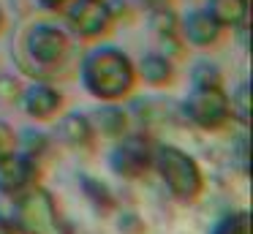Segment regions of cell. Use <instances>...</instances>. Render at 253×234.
Masks as SVG:
<instances>
[{"label":"cell","instance_id":"obj_24","mask_svg":"<svg viewBox=\"0 0 253 234\" xmlns=\"http://www.w3.org/2000/svg\"><path fill=\"white\" fill-rule=\"evenodd\" d=\"M33 3L39 5L41 11H46V14H63L74 0H33Z\"/></svg>","mask_w":253,"mask_h":234},{"label":"cell","instance_id":"obj_14","mask_svg":"<svg viewBox=\"0 0 253 234\" xmlns=\"http://www.w3.org/2000/svg\"><path fill=\"white\" fill-rule=\"evenodd\" d=\"M204 8L223 30H234L248 22V0H204Z\"/></svg>","mask_w":253,"mask_h":234},{"label":"cell","instance_id":"obj_2","mask_svg":"<svg viewBox=\"0 0 253 234\" xmlns=\"http://www.w3.org/2000/svg\"><path fill=\"white\" fill-rule=\"evenodd\" d=\"M150 169L161 177L164 188L177 201H196L204 190V172L199 161L188 150L177 144H153V161Z\"/></svg>","mask_w":253,"mask_h":234},{"label":"cell","instance_id":"obj_27","mask_svg":"<svg viewBox=\"0 0 253 234\" xmlns=\"http://www.w3.org/2000/svg\"><path fill=\"white\" fill-rule=\"evenodd\" d=\"M3 30H6V11L0 5V36H3Z\"/></svg>","mask_w":253,"mask_h":234},{"label":"cell","instance_id":"obj_19","mask_svg":"<svg viewBox=\"0 0 253 234\" xmlns=\"http://www.w3.org/2000/svg\"><path fill=\"white\" fill-rule=\"evenodd\" d=\"M79 180H82V185H84V193L93 199V204L98 207V210H101V207L109 210V207H112V193H109V190H106L101 183H95L93 177H84V174H82Z\"/></svg>","mask_w":253,"mask_h":234},{"label":"cell","instance_id":"obj_10","mask_svg":"<svg viewBox=\"0 0 253 234\" xmlns=\"http://www.w3.org/2000/svg\"><path fill=\"white\" fill-rule=\"evenodd\" d=\"M223 27L212 19L207 8H188L180 16V38L185 41V47L196 49H210L220 41Z\"/></svg>","mask_w":253,"mask_h":234},{"label":"cell","instance_id":"obj_15","mask_svg":"<svg viewBox=\"0 0 253 234\" xmlns=\"http://www.w3.org/2000/svg\"><path fill=\"white\" fill-rule=\"evenodd\" d=\"M49 147H52V141H49V136H46L44 131H39V128H22V131H17V150L33 155L36 161H41V158L49 152Z\"/></svg>","mask_w":253,"mask_h":234},{"label":"cell","instance_id":"obj_1","mask_svg":"<svg viewBox=\"0 0 253 234\" xmlns=\"http://www.w3.org/2000/svg\"><path fill=\"white\" fill-rule=\"evenodd\" d=\"M79 82L84 93L101 103H120L133 95L139 85L136 63L126 54V49L115 44L93 47L79 63Z\"/></svg>","mask_w":253,"mask_h":234},{"label":"cell","instance_id":"obj_22","mask_svg":"<svg viewBox=\"0 0 253 234\" xmlns=\"http://www.w3.org/2000/svg\"><path fill=\"white\" fill-rule=\"evenodd\" d=\"M19 93H22V85L14 76H0V95H3V101H19Z\"/></svg>","mask_w":253,"mask_h":234},{"label":"cell","instance_id":"obj_7","mask_svg":"<svg viewBox=\"0 0 253 234\" xmlns=\"http://www.w3.org/2000/svg\"><path fill=\"white\" fill-rule=\"evenodd\" d=\"M153 144L147 134H126L115 139V147L109 152V166L117 177L139 180L142 174L150 172L153 161Z\"/></svg>","mask_w":253,"mask_h":234},{"label":"cell","instance_id":"obj_5","mask_svg":"<svg viewBox=\"0 0 253 234\" xmlns=\"http://www.w3.org/2000/svg\"><path fill=\"white\" fill-rule=\"evenodd\" d=\"M71 52V36L57 22H33L22 36V54L33 68H57Z\"/></svg>","mask_w":253,"mask_h":234},{"label":"cell","instance_id":"obj_9","mask_svg":"<svg viewBox=\"0 0 253 234\" xmlns=\"http://www.w3.org/2000/svg\"><path fill=\"white\" fill-rule=\"evenodd\" d=\"M19 106L36 123H49V120L60 117L63 106H66V95L60 87L49 85V82H30L19 93Z\"/></svg>","mask_w":253,"mask_h":234},{"label":"cell","instance_id":"obj_8","mask_svg":"<svg viewBox=\"0 0 253 234\" xmlns=\"http://www.w3.org/2000/svg\"><path fill=\"white\" fill-rule=\"evenodd\" d=\"M41 183V161L22 150L0 155V196L14 199L17 193Z\"/></svg>","mask_w":253,"mask_h":234},{"label":"cell","instance_id":"obj_17","mask_svg":"<svg viewBox=\"0 0 253 234\" xmlns=\"http://www.w3.org/2000/svg\"><path fill=\"white\" fill-rule=\"evenodd\" d=\"M147 14H150V30H153L158 38L177 36V33H180V14H174V11H171V5L147 11Z\"/></svg>","mask_w":253,"mask_h":234},{"label":"cell","instance_id":"obj_26","mask_svg":"<svg viewBox=\"0 0 253 234\" xmlns=\"http://www.w3.org/2000/svg\"><path fill=\"white\" fill-rule=\"evenodd\" d=\"M0 234H19L17 226H14V221H11V215H3V212H0Z\"/></svg>","mask_w":253,"mask_h":234},{"label":"cell","instance_id":"obj_20","mask_svg":"<svg viewBox=\"0 0 253 234\" xmlns=\"http://www.w3.org/2000/svg\"><path fill=\"white\" fill-rule=\"evenodd\" d=\"M11 150H17V131L6 120H0V155H6Z\"/></svg>","mask_w":253,"mask_h":234},{"label":"cell","instance_id":"obj_16","mask_svg":"<svg viewBox=\"0 0 253 234\" xmlns=\"http://www.w3.org/2000/svg\"><path fill=\"white\" fill-rule=\"evenodd\" d=\"M229 112H231V120H237L242 128H248V123H251V82L248 79H242L240 85L231 90Z\"/></svg>","mask_w":253,"mask_h":234},{"label":"cell","instance_id":"obj_3","mask_svg":"<svg viewBox=\"0 0 253 234\" xmlns=\"http://www.w3.org/2000/svg\"><path fill=\"white\" fill-rule=\"evenodd\" d=\"M11 221L19 234H57L60 215L55 196L41 183L17 193L11 199Z\"/></svg>","mask_w":253,"mask_h":234},{"label":"cell","instance_id":"obj_21","mask_svg":"<svg viewBox=\"0 0 253 234\" xmlns=\"http://www.w3.org/2000/svg\"><path fill=\"white\" fill-rule=\"evenodd\" d=\"M218 234H248V215L245 212H240V215L229 218V221L220 223Z\"/></svg>","mask_w":253,"mask_h":234},{"label":"cell","instance_id":"obj_12","mask_svg":"<svg viewBox=\"0 0 253 234\" xmlns=\"http://www.w3.org/2000/svg\"><path fill=\"white\" fill-rule=\"evenodd\" d=\"M136 76L147 87H166L174 82V60L166 57L161 49L144 52L136 63Z\"/></svg>","mask_w":253,"mask_h":234},{"label":"cell","instance_id":"obj_6","mask_svg":"<svg viewBox=\"0 0 253 234\" xmlns=\"http://www.w3.org/2000/svg\"><path fill=\"white\" fill-rule=\"evenodd\" d=\"M63 19H66L68 36L79 38V41H98V38L109 36L115 27L106 0H74L63 11Z\"/></svg>","mask_w":253,"mask_h":234},{"label":"cell","instance_id":"obj_23","mask_svg":"<svg viewBox=\"0 0 253 234\" xmlns=\"http://www.w3.org/2000/svg\"><path fill=\"white\" fill-rule=\"evenodd\" d=\"M231 152L237 155V163H240L242 172H248V134H240L231 141Z\"/></svg>","mask_w":253,"mask_h":234},{"label":"cell","instance_id":"obj_4","mask_svg":"<svg viewBox=\"0 0 253 234\" xmlns=\"http://www.w3.org/2000/svg\"><path fill=\"white\" fill-rule=\"evenodd\" d=\"M180 112L199 131H210V134L223 131L231 123L229 93L223 90V85H191L188 95L180 103Z\"/></svg>","mask_w":253,"mask_h":234},{"label":"cell","instance_id":"obj_28","mask_svg":"<svg viewBox=\"0 0 253 234\" xmlns=\"http://www.w3.org/2000/svg\"><path fill=\"white\" fill-rule=\"evenodd\" d=\"M202 3H204V0H202Z\"/></svg>","mask_w":253,"mask_h":234},{"label":"cell","instance_id":"obj_18","mask_svg":"<svg viewBox=\"0 0 253 234\" xmlns=\"http://www.w3.org/2000/svg\"><path fill=\"white\" fill-rule=\"evenodd\" d=\"M191 85H223V74L212 60H196L191 65Z\"/></svg>","mask_w":253,"mask_h":234},{"label":"cell","instance_id":"obj_25","mask_svg":"<svg viewBox=\"0 0 253 234\" xmlns=\"http://www.w3.org/2000/svg\"><path fill=\"white\" fill-rule=\"evenodd\" d=\"M133 3L144 11H155V8H164V5H171L174 0H133Z\"/></svg>","mask_w":253,"mask_h":234},{"label":"cell","instance_id":"obj_13","mask_svg":"<svg viewBox=\"0 0 253 234\" xmlns=\"http://www.w3.org/2000/svg\"><path fill=\"white\" fill-rule=\"evenodd\" d=\"M90 117V125L95 131V139H120L128 134V112L120 109V103H101Z\"/></svg>","mask_w":253,"mask_h":234},{"label":"cell","instance_id":"obj_11","mask_svg":"<svg viewBox=\"0 0 253 234\" xmlns=\"http://www.w3.org/2000/svg\"><path fill=\"white\" fill-rule=\"evenodd\" d=\"M57 139L71 150H90L95 144V131L84 112H68L57 120Z\"/></svg>","mask_w":253,"mask_h":234}]
</instances>
